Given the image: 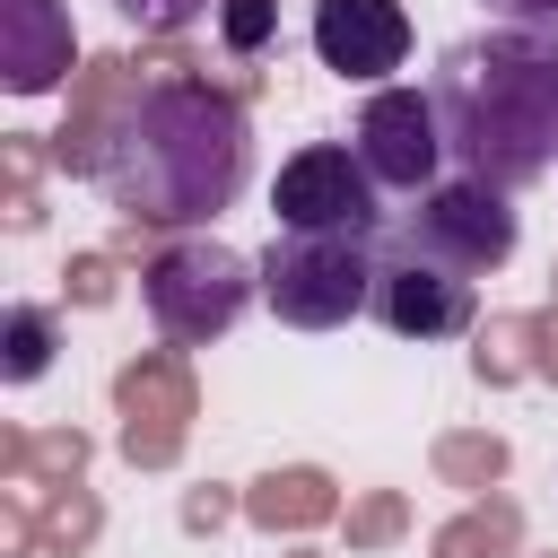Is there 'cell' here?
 Wrapping results in <instances>:
<instances>
[{
  "label": "cell",
  "mask_w": 558,
  "mask_h": 558,
  "mask_svg": "<svg viewBox=\"0 0 558 558\" xmlns=\"http://www.w3.org/2000/svg\"><path fill=\"white\" fill-rule=\"evenodd\" d=\"M87 174L113 192L122 218L201 235L218 209H235V192L253 174V122L235 96H218L201 78H157L105 122Z\"/></svg>",
  "instance_id": "cell-1"
},
{
  "label": "cell",
  "mask_w": 558,
  "mask_h": 558,
  "mask_svg": "<svg viewBox=\"0 0 558 558\" xmlns=\"http://www.w3.org/2000/svg\"><path fill=\"white\" fill-rule=\"evenodd\" d=\"M436 122H445V157L488 183V192H523L549 174L558 157V44L532 26H488L445 44L436 78Z\"/></svg>",
  "instance_id": "cell-2"
},
{
  "label": "cell",
  "mask_w": 558,
  "mask_h": 558,
  "mask_svg": "<svg viewBox=\"0 0 558 558\" xmlns=\"http://www.w3.org/2000/svg\"><path fill=\"white\" fill-rule=\"evenodd\" d=\"M253 288H262V262H244L218 235H174L140 270V305H148V323L174 349H209L218 331H235V314L253 305Z\"/></svg>",
  "instance_id": "cell-3"
},
{
  "label": "cell",
  "mask_w": 558,
  "mask_h": 558,
  "mask_svg": "<svg viewBox=\"0 0 558 558\" xmlns=\"http://www.w3.org/2000/svg\"><path fill=\"white\" fill-rule=\"evenodd\" d=\"M375 270H384L375 235H296V227H279L270 253H262V305L296 331H340L349 314L375 305Z\"/></svg>",
  "instance_id": "cell-4"
},
{
  "label": "cell",
  "mask_w": 558,
  "mask_h": 558,
  "mask_svg": "<svg viewBox=\"0 0 558 558\" xmlns=\"http://www.w3.org/2000/svg\"><path fill=\"white\" fill-rule=\"evenodd\" d=\"M514 235H523V227H514V192H488V183H471V174L418 192V209H401V227H392L401 253H418V262H436V270H462V279L506 270V262H514Z\"/></svg>",
  "instance_id": "cell-5"
},
{
  "label": "cell",
  "mask_w": 558,
  "mask_h": 558,
  "mask_svg": "<svg viewBox=\"0 0 558 558\" xmlns=\"http://www.w3.org/2000/svg\"><path fill=\"white\" fill-rule=\"evenodd\" d=\"M270 209H279V227H296V235H375V227H384L366 157H357V148H331V140H314V148H296V157L279 166Z\"/></svg>",
  "instance_id": "cell-6"
},
{
  "label": "cell",
  "mask_w": 558,
  "mask_h": 558,
  "mask_svg": "<svg viewBox=\"0 0 558 558\" xmlns=\"http://www.w3.org/2000/svg\"><path fill=\"white\" fill-rule=\"evenodd\" d=\"M357 157L375 174V192H436V166H445V122H436V96L427 87H375L366 113H357Z\"/></svg>",
  "instance_id": "cell-7"
},
{
  "label": "cell",
  "mask_w": 558,
  "mask_h": 558,
  "mask_svg": "<svg viewBox=\"0 0 558 558\" xmlns=\"http://www.w3.org/2000/svg\"><path fill=\"white\" fill-rule=\"evenodd\" d=\"M392 340H453V331H471V314H480V296H471V279L462 270H436V262H418V253H384V270H375V305H366Z\"/></svg>",
  "instance_id": "cell-8"
},
{
  "label": "cell",
  "mask_w": 558,
  "mask_h": 558,
  "mask_svg": "<svg viewBox=\"0 0 558 558\" xmlns=\"http://www.w3.org/2000/svg\"><path fill=\"white\" fill-rule=\"evenodd\" d=\"M314 52L340 78H384L410 61V9L401 0H314Z\"/></svg>",
  "instance_id": "cell-9"
},
{
  "label": "cell",
  "mask_w": 558,
  "mask_h": 558,
  "mask_svg": "<svg viewBox=\"0 0 558 558\" xmlns=\"http://www.w3.org/2000/svg\"><path fill=\"white\" fill-rule=\"evenodd\" d=\"M78 35L61 0H0V87L9 96H52L70 70Z\"/></svg>",
  "instance_id": "cell-10"
},
{
  "label": "cell",
  "mask_w": 558,
  "mask_h": 558,
  "mask_svg": "<svg viewBox=\"0 0 558 558\" xmlns=\"http://www.w3.org/2000/svg\"><path fill=\"white\" fill-rule=\"evenodd\" d=\"M44 366H52V314L44 305H9V323H0V375L35 384Z\"/></svg>",
  "instance_id": "cell-11"
},
{
  "label": "cell",
  "mask_w": 558,
  "mask_h": 558,
  "mask_svg": "<svg viewBox=\"0 0 558 558\" xmlns=\"http://www.w3.org/2000/svg\"><path fill=\"white\" fill-rule=\"evenodd\" d=\"M253 514L262 523H314V514H331V480L323 471H270L253 488Z\"/></svg>",
  "instance_id": "cell-12"
},
{
  "label": "cell",
  "mask_w": 558,
  "mask_h": 558,
  "mask_svg": "<svg viewBox=\"0 0 558 558\" xmlns=\"http://www.w3.org/2000/svg\"><path fill=\"white\" fill-rule=\"evenodd\" d=\"M270 26H279V0H227V9H218L227 52H262V44H270Z\"/></svg>",
  "instance_id": "cell-13"
},
{
  "label": "cell",
  "mask_w": 558,
  "mask_h": 558,
  "mask_svg": "<svg viewBox=\"0 0 558 558\" xmlns=\"http://www.w3.org/2000/svg\"><path fill=\"white\" fill-rule=\"evenodd\" d=\"M113 9H122L131 26H157V35H166V26H192L209 0H113Z\"/></svg>",
  "instance_id": "cell-14"
},
{
  "label": "cell",
  "mask_w": 558,
  "mask_h": 558,
  "mask_svg": "<svg viewBox=\"0 0 558 558\" xmlns=\"http://www.w3.org/2000/svg\"><path fill=\"white\" fill-rule=\"evenodd\" d=\"M506 541V514H488V523H453L445 541H436V558H480V549H497Z\"/></svg>",
  "instance_id": "cell-15"
},
{
  "label": "cell",
  "mask_w": 558,
  "mask_h": 558,
  "mask_svg": "<svg viewBox=\"0 0 558 558\" xmlns=\"http://www.w3.org/2000/svg\"><path fill=\"white\" fill-rule=\"evenodd\" d=\"M480 9H488L497 26H532V35H541V26H558V0H480Z\"/></svg>",
  "instance_id": "cell-16"
},
{
  "label": "cell",
  "mask_w": 558,
  "mask_h": 558,
  "mask_svg": "<svg viewBox=\"0 0 558 558\" xmlns=\"http://www.w3.org/2000/svg\"><path fill=\"white\" fill-rule=\"evenodd\" d=\"M445 462H453V471H488V480H497V471H506V445H445Z\"/></svg>",
  "instance_id": "cell-17"
},
{
  "label": "cell",
  "mask_w": 558,
  "mask_h": 558,
  "mask_svg": "<svg viewBox=\"0 0 558 558\" xmlns=\"http://www.w3.org/2000/svg\"><path fill=\"white\" fill-rule=\"evenodd\" d=\"M384 532H401V506H392V497H375V506L357 514V541H384Z\"/></svg>",
  "instance_id": "cell-18"
}]
</instances>
